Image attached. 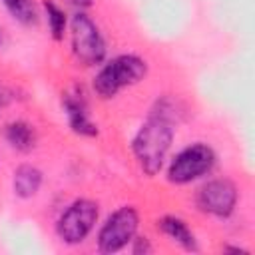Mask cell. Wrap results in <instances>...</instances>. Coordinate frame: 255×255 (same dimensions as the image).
Returning a JSON list of instances; mask_svg holds the SVG:
<instances>
[{
	"instance_id": "3",
	"label": "cell",
	"mask_w": 255,
	"mask_h": 255,
	"mask_svg": "<svg viewBox=\"0 0 255 255\" xmlns=\"http://www.w3.org/2000/svg\"><path fill=\"white\" fill-rule=\"evenodd\" d=\"M72 54L82 66H98L106 58V42L96 22L78 10L70 22Z\"/></svg>"
},
{
	"instance_id": "11",
	"label": "cell",
	"mask_w": 255,
	"mask_h": 255,
	"mask_svg": "<svg viewBox=\"0 0 255 255\" xmlns=\"http://www.w3.org/2000/svg\"><path fill=\"white\" fill-rule=\"evenodd\" d=\"M4 137L10 143V147L18 149V151H30L36 145V129L22 120L10 122L4 129Z\"/></svg>"
},
{
	"instance_id": "6",
	"label": "cell",
	"mask_w": 255,
	"mask_h": 255,
	"mask_svg": "<svg viewBox=\"0 0 255 255\" xmlns=\"http://www.w3.org/2000/svg\"><path fill=\"white\" fill-rule=\"evenodd\" d=\"M137 225H139V215H137L135 207L124 205V207L116 209L98 231V237H96L98 251L100 253H116V251L124 249L135 237Z\"/></svg>"
},
{
	"instance_id": "5",
	"label": "cell",
	"mask_w": 255,
	"mask_h": 255,
	"mask_svg": "<svg viewBox=\"0 0 255 255\" xmlns=\"http://www.w3.org/2000/svg\"><path fill=\"white\" fill-rule=\"evenodd\" d=\"M98 215H100V209H98L96 201L76 199L60 215V219L56 223V233L64 243L78 245L92 233V229L98 221Z\"/></svg>"
},
{
	"instance_id": "12",
	"label": "cell",
	"mask_w": 255,
	"mask_h": 255,
	"mask_svg": "<svg viewBox=\"0 0 255 255\" xmlns=\"http://www.w3.org/2000/svg\"><path fill=\"white\" fill-rule=\"evenodd\" d=\"M2 4L10 12V16L20 24H26V26L38 24V10L32 0H2Z\"/></svg>"
},
{
	"instance_id": "14",
	"label": "cell",
	"mask_w": 255,
	"mask_h": 255,
	"mask_svg": "<svg viewBox=\"0 0 255 255\" xmlns=\"http://www.w3.org/2000/svg\"><path fill=\"white\" fill-rule=\"evenodd\" d=\"M131 251L135 255H141V253H151V245H149V239L147 237H133L131 239Z\"/></svg>"
},
{
	"instance_id": "4",
	"label": "cell",
	"mask_w": 255,
	"mask_h": 255,
	"mask_svg": "<svg viewBox=\"0 0 255 255\" xmlns=\"http://www.w3.org/2000/svg\"><path fill=\"white\" fill-rule=\"evenodd\" d=\"M217 155L207 143H191L183 147L167 165V179L175 185L191 183L207 175L215 167Z\"/></svg>"
},
{
	"instance_id": "8",
	"label": "cell",
	"mask_w": 255,
	"mask_h": 255,
	"mask_svg": "<svg viewBox=\"0 0 255 255\" xmlns=\"http://www.w3.org/2000/svg\"><path fill=\"white\" fill-rule=\"evenodd\" d=\"M62 108H64V114L68 118V124L72 128L74 133L78 135H86V137H94L98 135V126L90 120V114H88V102L82 94L78 92H68L64 98H62Z\"/></svg>"
},
{
	"instance_id": "15",
	"label": "cell",
	"mask_w": 255,
	"mask_h": 255,
	"mask_svg": "<svg viewBox=\"0 0 255 255\" xmlns=\"http://www.w3.org/2000/svg\"><path fill=\"white\" fill-rule=\"evenodd\" d=\"M66 4H70L72 8H76V10H86V8H90L92 6V2L94 0H64Z\"/></svg>"
},
{
	"instance_id": "10",
	"label": "cell",
	"mask_w": 255,
	"mask_h": 255,
	"mask_svg": "<svg viewBox=\"0 0 255 255\" xmlns=\"http://www.w3.org/2000/svg\"><path fill=\"white\" fill-rule=\"evenodd\" d=\"M40 185H42V171L36 165L24 163V165L16 167L14 179H12V187H14V193L18 197H22V199L34 197L38 193Z\"/></svg>"
},
{
	"instance_id": "7",
	"label": "cell",
	"mask_w": 255,
	"mask_h": 255,
	"mask_svg": "<svg viewBox=\"0 0 255 255\" xmlns=\"http://www.w3.org/2000/svg\"><path fill=\"white\" fill-rule=\"evenodd\" d=\"M237 197H239V193H237L235 183L231 179L217 177V179L205 181L199 187V191L195 195V203H197L199 211L219 217V219H225L235 211Z\"/></svg>"
},
{
	"instance_id": "2",
	"label": "cell",
	"mask_w": 255,
	"mask_h": 255,
	"mask_svg": "<svg viewBox=\"0 0 255 255\" xmlns=\"http://www.w3.org/2000/svg\"><path fill=\"white\" fill-rule=\"evenodd\" d=\"M147 76V62L135 54H120L106 62L94 78V92L110 100L124 88L139 84Z\"/></svg>"
},
{
	"instance_id": "1",
	"label": "cell",
	"mask_w": 255,
	"mask_h": 255,
	"mask_svg": "<svg viewBox=\"0 0 255 255\" xmlns=\"http://www.w3.org/2000/svg\"><path fill=\"white\" fill-rule=\"evenodd\" d=\"M173 135V118L155 106L131 139V151L135 155V161L147 177H153L161 171Z\"/></svg>"
},
{
	"instance_id": "13",
	"label": "cell",
	"mask_w": 255,
	"mask_h": 255,
	"mask_svg": "<svg viewBox=\"0 0 255 255\" xmlns=\"http://www.w3.org/2000/svg\"><path fill=\"white\" fill-rule=\"evenodd\" d=\"M44 10H46V20H48V28H50V34L54 40H62L64 34H66V26H68V20H66V14L64 10L52 2V0H46L44 2Z\"/></svg>"
},
{
	"instance_id": "9",
	"label": "cell",
	"mask_w": 255,
	"mask_h": 255,
	"mask_svg": "<svg viewBox=\"0 0 255 255\" xmlns=\"http://www.w3.org/2000/svg\"><path fill=\"white\" fill-rule=\"evenodd\" d=\"M157 229L161 233H165L169 239H173L177 245H181L185 251H197V239L193 235V231L187 227V223L175 215H163L157 221Z\"/></svg>"
}]
</instances>
